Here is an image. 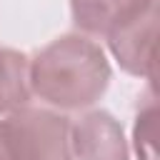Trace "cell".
<instances>
[{"label":"cell","mask_w":160,"mask_h":160,"mask_svg":"<svg viewBox=\"0 0 160 160\" xmlns=\"http://www.w3.org/2000/svg\"><path fill=\"white\" fill-rule=\"evenodd\" d=\"M18 160H72L70 120L45 108H20L0 120Z\"/></svg>","instance_id":"7a4b0ae2"},{"label":"cell","mask_w":160,"mask_h":160,"mask_svg":"<svg viewBox=\"0 0 160 160\" xmlns=\"http://www.w3.org/2000/svg\"><path fill=\"white\" fill-rule=\"evenodd\" d=\"M152 5H158V0H70V15L82 35L108 38L115 28Z\"/></svg>","instance_id":"5b68a950"},{"label":"cell","mask_w":160,"mask_h":160,"mask_svg":"<svg viewBox=\"0 0 160 160\" xmlns=\"http://www.w3.org/2000/svg\"><path fill=\"white\" fill-rule=\"evenodd\" d=\"M72 158L78 160H130L120 120L108 110H90L70 125Z\"/></svg>","instance_id":"277c9868"},{"label":"cell","mask_w":160,"mask_h":160,"mask_svg":"<svg viewBox=\"0 0 160 160\" xmlns=\"http://www.w3.org/2000/svg\"><path fill=\"white\" fill-rule=\"evenodd\" d=\"M155 38H158V5L135 15L125 25L115 28L105 40L120 68L135 78L155 82Z\"/></svg>","instance_id":"3957f363"},{"label":"cell","mask_w":160,"mask_h":160,"mask_svg":"<svg viewBox=\"0 0 160 160\" xmlns=\"http://www.w3.org/2000/svg\"><path fill=\"white\" fill-rule=\"evenodd\" d=\"M110 78L112 70L102 48L80 32L55 38L30 60V90L58 110L95 105Z\"/></svg>","instance_id":"6da1fadb"},{"label":"cell","mask_w":160,"mask_h":160,"mask_svg":"<svg viewBox=\"0 0 160 160\" xmlns=\"http://www.w3.org/2000/svg\"><path fill=\"white\" fill-rule=\"evenodd\" d=\"M155 115H158V108H155V100L150 95L148 98V105H142L138 110L135 132H132L135 152H138L140 160H158L155 158Z\"/></svg>","instance_id":"52a82bcc"},{"label":"cell","mask_w":160,"mask_h":160,"mask_svg":"<svg viewBox=\"0 0 160 160\" xmlns=\"http://www.w3.org/2000/svg\"><path fill=\"white\" fill-rule=\"evenodd\" d=\"M30 92V58L15 48H0V115L25 108Z\"/></svg>","instance_id":"8992f818"},{"label":"cell","mask_w":160,"mask_h":160,"mask_svg":"<svg viewBox=\"0 0 160 160\" xmlns=\"http://www.w3.org/2000/svg\"><path fill=\"white\" fill-rule=\"evenodd\" d=\"M0 160H18L15 152H12V148H10V142H8V135H5L2 122H0Z\"/></svg>","instance_id":"ba28073f"}]
</instances>
